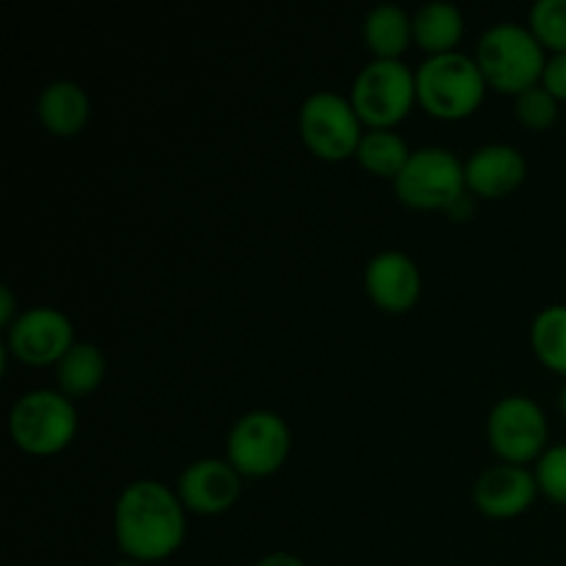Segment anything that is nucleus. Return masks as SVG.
<instances>
[{
  "label": "nucleus",
  "instance_id": "nucleus-1",
  "mask_svg": "<svg viewBox=\"0 0 566 566\" xmlns=\"http://www.w3.org/2000/svg\"><path fill=\"white\" fill-rule=\"evenodd\" d=\"M114 528L116 542L130 562H164L186 539L180 495L160 481H133L116 501Z\"/></svg>",
  "mask_w": 566,
  "mask_h": 566
},
{
  "label": "nucleus",
  "instance_id": "nucleus-2",
  "mask_svg": "<svg viewBox=\"0 0 566 566\" xmlns=\"http://www.w3.org/2000/svg\"><path fill=\"white\" fill-rule=\"evenodd\" d=\"M475 61L490 86L514 94L536 86L547 64L542 42L528 25L520 22H495L486 28L484 36L479 39Z\"/></svg>",
  "mask_w": 566,
  "mask_h": 566
},
{
  "label": "nucleus",
  "instance_id": "nucleus-3",
  "mask_svg": "<svg viewBox=\"0 0 566 566\" xmlns=\"http://www.w3.org/2000/svg\"><path fill=\"white\" fill-rule=\"evenodd\" d=\"M415 81H418L420 105L440 119H462L473 114L486 88L479 61L459 50L429 55L415 72Z\"/></svg>",
  "mask_w": 566,
  "mask_h": 566
},
{
  "label": "nucleus",
  "instance_id": "nucleus-4",
  "mask_svg": "<svg viewBox=\"0 0 566 566\" xmlns=\"http://www.w3.org/2000/svg\"><path fill=\"white\" fill-rule=\"evenodd\" d=\"M415 97L418 81L401 59H374L354 77L352 105L370 127H392L401 122Z\"/></svg>",
  "mask_w": 566,
  "mask_h": 566
},
{
  "label": "nucleus",
  "instance_id": "nucleus-5",
  "mask_svg": "<svg viewBox=\"0 0 566 566\" xmlns=\"http://www.w3.org/2000/svg\"><path fill=\"white\" fill-rule=\"evenodd\" d=\"M9 429L22 451L48 457L70 446L77 431V412L61 390H31L11 407Z\"/></svg>",
  "mask_w": 566,
  "mask_h": 566
},
{
  "label": "nucleus",
  "instance_id": "nucleus-6",
  "mask_svg": "<svg viewBox=\"0 0 566 566\" xmlns=\"http://www.w3.org/2000/svg\"><path fill=\"white\" fill-rule=\"evenodd\" d=\"M464 182V166L451 149L420 147L396 177V193L412 208H448L462 199Z\"/></svg>",
  "mask_w": 566,
  "mask_h": 566
},
{
  "label": "nucleus",
  "instance_id": "nucleus-7",
  "mask_svg": "<svg viewBox=\"0 0 566 566\" xmlns=\"http://www.w3.org/2000/svg\"><path fill=\"white\" fill-rule=\"evenodd\" d=\"M298 130L304 144L324 160H343L357 155L363 130L352 99L335 92L310 94L298 111Z\"/></svg>",
  "mask_w": 566,
  "mask_h": 566
},
{
  "label": "nucleus",
  "instance_id": "nucleus-8",
  "mask_svg": "<svg viewBox=\"0 0 566 566\" xmlns=\"http://www.w3.org/2000/svg\"><path fill=\"white\" fill-rule=\"evenodd\" d=\"M291 451V429L269 409H254L235 420L227 437V459L243 475H269L282 468Z\"/></svg>",
  "mask_w": 566,
  "mask_h": 566
},
{
  "label": "nucleus",
  "instance_id": "nucleus-9",
  "mask_svg": "<svg viewBox=\"0 0 566 566\" xmlns=\"http://www.w3.org/2000/svg\"><path fill=\"white\" fill-rule=\"evenodd\" d=\"M486 434L506 462L523 464L545 451L547 418L528 396H509L492 407Z\"/></svg>",
  "mask_w": 566,
  "mask_h": 566
},
{
  "label": "nucleus",
  "instance_id": "nucleus-10",
  "mask_svg": "<svg viewBox=\"0 0 566 566\" xmlns=\"http://www.w3.org/2000/svg\"><path fill=\"white\" fill-rule=\"evenodd\" d=\"M72 343V321L55 307H31L9 329V348L28 365L59 363Z\"/></svg>",
  "mask_w": 566,
  "mask_h": 566
},
{
  "label": "nucleus",
  "instance_id": "nucleus-11",
  "mask_svg": "<svg viewBox=\"0 0 566 566\" xmlns=\"http://www.w3.org/2000/svg\"><path fill=\"white\" fill-rule=\"evenodd\" d=\"M182 506L199 514H221L241 495V473L221 459H197L177 481Z\"/></svg>",
  "mask_w": 566,
  "mask_h": 566
},
{
  "label": "nucleus",
  "instance_id": "nucleus-12",
  "mask_svg": "<svg viewBox=\"0 0 566 566\" xmlns=\"http://www.w3.org/2000/svg\"><path fill=\"white\" fill-rule=\"evenodd\" d=\"M536 492V475L512 462L486 468L473 486L475 506L490 517H517L534 503Z\"/></svg>",
  "mask_w": 566,
  "mask_h": 566
},
{
  "label": "nucleus",
  "instance_id": "nucleus-13",
  "mask_svg": "<svg viewBox=\"0 0 566 566\" xmlns=\"http://www.w3.org/2000/svg\"><path fill=\"white\" fill-rule=\"evenodd\" d=\"M365 287L368 296L390 313H403L420 296V271L409 254L387 249L370 258L365 269Z\"/></svg>",
  "mask_w": 566,
  "mask_h": 566
},
{
  "label": "nucleus",
  "instance_id": "nucleus-14",
  "mask_svg": "<svg viewBox=\"0 0 566 566\" xmlns=\"http://www.w3.org/2000/svg\"><path fill=\"white\" fill-rule=\"evenodd\" d=\"M468 186L481 197H503L514 191L525 177V158L517 147L509 144H486L475 149L464 164Z\"/></svg>",
  "mask_w": 566,
  "mask_h": 566
},
{
  "label": "nucleus",
  "instance_id": "nucleus-15",
  "mask_svg": "<svg viewBox=\"0 0 566 566\" xmlns=\"http://www.w3.org/2000/svg\"><path fill=\"white\" fill-rule=\"evenodd\" d=\"M39 119L53 136H75L92 116V99L75 81H53L39 94Z\"/></svg>",
  "mask_w": 566,
  "mask_h": 566
},
{
  "label": "nucleus",
  "instance_id": "nucleus-16",
  "mask_svg": "<svg viewBox=\"0 0 566 566\" xmlns=\"http://www.w3.org/2000/svg\"><path fill=\"white\" fill-rule=\"evenodd\" d=\"M415 42L431 55L451 53L464 33V17L457 3L448 0H431L423 3L412 17Z\"/></svg>",
  "mask_w": 566,
  "mask_h": 566
},
{
  "label": "nucleus",
  "instance_id": "nucleus-17",
  "mask_svg": "<svg viewBox=\"0 0 566 566\" xmlns=\"http://www.w3.org/2000/svg\"><path fill=\"white\" fill-rule=\"evenodd\" d=\"M365 42L376 59H398L415 39L412 17L396 3H379L365 17Z\"/></svg>",
  "mask_w": 566,
  "mask_h": 566
},
{
  "label": "nucleus",
  "instance_id": "nucleus-18",
  "mask_svg": "<svg viewBox=\"0 0 566 566\" xmlns=\"http://www.w3.org/2000/svg\"><path fill=\"white\" fill-rule=\"evenodd\" d=\"M55 365L59 387L66 398L88 396L105 379V357L94 343H75Z\"/></svg>",
  "mask_w": 566,
  "mask_h": 566
},
{
  "label": "nucleus",
  "instance_id": "nucleus-19",
  "mask_svg": "<svg viewBox=\"0 0 566 566\" xmlns=\"http://www.w3.org/2000/svg\"><path fill=\"white\" fill-rule=\"evenodd\" d=\"M409 155L412 153H409L407 142L390 127H374V130L363 133V142L357 147V158L365 169L381 177H392V180L401 175Z\"/></svg>",
  "mask_w": 566,
  "mask_h": 566
},
{
  "label": "nucleus",
  "instance_id": "nucleus-20",
  "mask_svg": "<svg viewBox=\"0 0 566 566\" xmlns=\"http://www.w3.org/2000/svg\"><path fill=\"white\" fill-rule=\"evenodd\" d=\"M531 346L547 368L566 376V304L539 310L531 324Z\"/></svg>",
  "mask_w": 566,
  "mask_h": 566
},
{
  "label": "nucleus",
  "instance_id": "nucleus-21",
  "mask_svg": "<svg viewBox=\"0 0 566 566\" xmlns=\"http://www.w3.org/2000/svg\"><path fill=\"white\" fill-rule=\"evenodd\" d=\"M528 22L542 48L566 53V0H536L531 6Z\"/></svg>",
  "mask_w": 566,
  "mask_h": 566
},
{
  "label": "nucleus",
  "instance_id": "nucleus-22",
  "mask_svg": "<svg viewBox=\"0 0 566 566\" xmlns=\"http://www.w3.org/2000/svg\"><path fill=\"white\" fill-rule=\"evenodd\" d=\"M517 116L523 125L534 127V130H542V127H551L553 122L558 119V99L547 92L542 83L525 88V92L517 94Z\"/></svg>",
  "mask_w": 566,
  "mask_h": 566
},
{
  "label": "nucleus",
  "instance_id": "nucleus-23",
  "mask_svg": "<svg viewBox=\"0 0 566 566\" xmlns=\"http://www.w3.org/2000/svg\"><path fill=\"white\" fill-rule=\"evenodd\" d=\"M536 484L551 501L566 503V442L547 448L536 462Z\"/></svg>",
  "mask_w": 566,
  "mask_h": 566
},
{
  "label": "nucleus",
  "instance_id": "nucleus-24",
  "mask_svg": "<svg viewBox=\"0 0 566 566\" xmlns=\"http://www.w3.org/2000/svg\"><path fill=\"white\" fill-rule=\"evenodd\" d=\"M542 86L556 99H566V53H553V59H547Z\"/></svg>",
  "mask_w": 566,
  "mask_h": 566
},
{
  "label": "nucleus",
  "instance_id": "nucleus-25",
  "mask_svg": "<svg viewBox=\"0 0 566 566\" xmlns=\"http://www.w3.org/2000/svg\"><path fill=\"white\" fill-rule=\"evenodd\" d=\"M20 318L14 310V293H11V287H0V324L6 326V329H11V324Z\"/></svg>",
  "mask_w": 566,
  "mask_h": 566
},
{
  "label": "nucleus",
  "instance_id": "nucleus-26",
  "mask_svg": "<svg viewBox=\"0 0 566 566\" xmlns=\"http://www.w3.org/2000/svg\"><path fill=\"white\" fill-rule=\"evenodd\" d=\"M254 566H307L302 558H296L293 553H271V556L260 558Z\"/></svg>",
  "mask_w": 566,
  "mask_h": 566
},
{
  "label": "nucleus",
  "instance_id": "nucleus-27",
  "mask_svg": "<svg viewBox=\"0 0 566 566\" xmlns=\"http://www.w3.org/2000/svg\"><path fill=\"white\" fill-rule=\"evenodd\" d=\"M558 403H562V412L566 415V385L562 387V398H558Z\"/></svg>",
  "mask_w": 566,
  "mask_h": 566
},
{
  "label": "nucleus",
  "instance_id": "nucleus-28",
  "mask_svg": "<svg viewBox=\"0 0 566 566\" xmlns=\"http://www.w3.org/2000/svg\"><path fill=\"white\" fill-rule=\"evenodd\" d=\"M114 566H142L138 562H130V558H127V562H119V564H114Z\"/></svg>",
  "mask_w": 566,
  "mask_h": 566
}]
</instances>
